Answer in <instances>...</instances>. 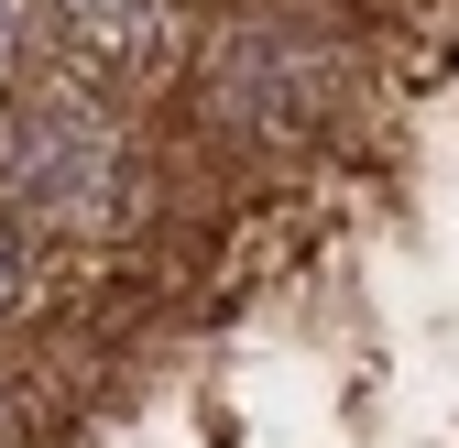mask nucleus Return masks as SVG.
<instances>
[{
    "label": "nucleus",
    "mask_w": 459,
    "mask_h": 448,
    "mask_svg": "<svg viewBox=\"0 0 459 448\" xmlns=\"http://www.w3.org/2000/svg\"><path fill=\"white\" fill-rule=\"evenodd\" d=\"M351 109H361V44L317 0H230L186 55V121L241 164L307 153Z\"/></svg>",
    "instance_id": "1"
},
{
    "label": "nucleus",
    "mask_w": 459,
    "mask_h": 448,
    "mask_svg": "<svg viewBox=\"0 0 459 448\" xmlns=\"http://www.w3.org/2000/svg\"><path fill=\"white\" fill-rule=\"evenodd\" d=\"M0 208L33 241H132L153 219V153L132 132V109L88 77H33L22 99H0Z\"/></svg>",
    "instance_id": "2"
},
{
    "label": "nucleus",
    "mask_w": 459,
    "mask_h": 448,
    "mask_svg": "<svg viewBox=\"0 0 459 448\" xmlns=\"http://www.w3.org/2000/svg\"><path fill=\"white\" fill-rule=\"evenodd\" d=\"M44 44H55V66L109 88V99H132L153 77H176L186 66V0H44Z\"/></svg>",
    "instance_id": "3"
},
{
    "label": "nucleus",
    "mask_w": 459,
    "mask_h": 448,
    "mask_svg": "<svg viewBox=\"0 0 459 448\" xmlns=\"http://www.w3.org/2000/svg\"><path fill=\"white\" fill-rule=\"evenodd\" d=\"M33 296H44V263H33V230L12 208H0V328H22L33 317Z\"/></svg>",
    "instance_id": "4"
},
{
    "label": "nucleus",
    "mask_w": 459,
    "mask_h": 448,
    "mask_svg": "<svg viewBox=\"0 0 459 448\" xmlns=\"http://www.w3.org/2000/svg\"><path fill=\"white\" fill-rule=\"evenodd\" d=\"M33 55H44V0H0V99L33 88Z\"/></svg>",
    "instance_id": "5"
},
{
    "label": "nucleus",
    "mask_w": 459,
    "mask_h": 448,
    "mask_svg": "<svg viewBox=\"0 0 459 448\" xmlns=\"http://www.w3.org/2000/svg\"><path fill=\"white\" fill-rule=\"evenodd\" d=\"M0 448H33V437H22V405H12V383H0Z\"/></svg>",
    "instance_id": "6"
}]
</instances>
